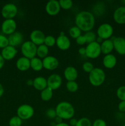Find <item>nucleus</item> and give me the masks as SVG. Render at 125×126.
Returning a JSON list of instances; mask_svg holds the SVG:
<instances>
[{"label":"nucleus","instance_id":"f257e3e1","mask_svg":"<svg viewBox=\"0 0 125 126\" xmlns=\"http://www.w3.org/2000/svg\"><path fill=\"white\" fill-rule=\"evenodd\" d=\"M75 23L82 32H88L91 31L94 28L95 18L91 12L89 11H82L76 15Z\"/></svg>","mask_w":125,"mask_h":126},{"label":"nucleus","instance_id":"f03ea898","mask_svg":"<svg viewBox=\"0 0 125 126\" xmlns=\"http://www.w3.org/2000/svg\"><path fill=\"white\" fill-rule=\"evenodd\" d=\"M57 116L62 119H71L75 113L74 107L67 102H61L57 105L55 108Z\"/></svg>","mask_w":125,"mask_h":126},{"label":"nucleus","instance_id":"7ed1b4c3","mask_svg":"<svg viewBox=\"0 0 125 126\" xmlns=\"http://www.w3.org/2000/svg\"><path fill=\"white\" fill-rule=\"evenodd\" d=\"M105 74L104 70L100 68H94L89 73V81L91 84L95 87L100 86L104 83Z\"/></svg>","mask_w":125,"mask_h":126},{"label":"nucleus","instance_id":"20e7f679","mask_svg":"<svg viewBox=\"0 0 125 126\" xmlns=\"http://www.w3.org/2000/svg\"><path fill=\"white\" fill-rule=\"evenodd\" d=\"M38 46L31 41L24 42L21 46V52L23 57L31 59L36 56Z\"/></svg>","mask_w":125,"mask_h":126},{"label":"nucleus","instance_id":"39448f33","mask_svg":"<svg viewBox=\"0 0 125 126\" xmlns=\"http://www.w3.org/2000/svg\"><path fill=\"white\" fill-rule=\"evenodd\" d=\"M17 116L19 117L22 120H28L34 115V108L29 105H22L17 108Z\"/></svg>","mask_w":125,"mask_h":126},{"label":"nucleus","instance_id":"423d86ee","mask_svg":"<svg viewBox=\"0 0 125 126\" xmlns=\"http://www.w3.org/2000/svg\"><path fill=\"white\" fill-rule=\"evenodd\" d=\"M86 55L89 59H96L101 54L100 44L96 41L89 43L86 47Z\"/></svg>","mask_w":125,"mask_h":126},{"label":"nucleus","instance_id":"0eeeda50","mask_svg":"<svg viewBox=\"0 0 125 126\" xmlns=\"http://www.w3.org/2000/svg\"><path fill=\"white\" fill-rule=\"evenodd\" d=\"M113 33V28L112 26L107 23H104L100 25L97 30L98 37L102 39H109Z\"/></svg>","mask_w":125,"mask_h":126},{"label":"nucleus","instance_id":"6e6552de","mask_svg":"<svg viewBox=\"0 0 125 126\" xmlns=\"http://www.w3.org/2000/svg\"><path fill=\"white\" fill-rule=\"evenodd\" d=\"M18 9L13 3L6 4L1 9V15L5 19H13L17 14Z\"/></svg>","mask_w":125,"mask_h":126},{"label":"nucleus","instance_id":"1a4fd4ad","mask_svg":"<svg viewBox=\"0 0 125 126\" xmlns=\"http://www.w3.org/2000/svg\"><path fill=\"white\" fill-rule=\"evenodd\" d=\"M17 23L13 19H6L1 25V30L6 34L11 35L15 32Z\"/></svg>","mask_w":125,"mask_h":126},{"label":"nucleus","instance_id":"9d476101","mask_svg":"<svg viewBox=\"0 0 125 126\" xmlns=\"http://www.w3.org/2000/svg\"><path fill=\"white\" fill-rule=\"evenodd\" d=\"M60 9L61 7L59 1L56 0H50L47 2L45 6V11L49 16H56L60 12Z\"/></svg>","mask_w":125,"mask_h":126},{"label":"nucleus","instance_id":"9b49d317","mask_svg":"<svg viewBox=\"0 0 125 126\" xmlns=\"http://www.w3.org/2000/svg\"><path fill=\"white\" fill-rule=\"evenodd\" d=\"M47 81V87L51 89L53 91L60 88L62 84V78L58 74H53L50 75L48 78Z\"/></svg>","mask_w":125,"mask_h":126},{"label":"nucleus","instance_id":"f8f14e48","mask_svg":"<svg viewBox=\"0 0 125 126\" xmlns=\"http://www.w3.org/2000/svg\"><path fill=\"white\" fill-rule=\"evenodd\" d=\"M43 67L47 70H55L59 65V61L55 57L48 55L42 60Z\"/></svg>","mask_w":125,"mask_h":126},{"label":"nucleus","instance_id":"ddd939ff","mask_svg":"<svg viewBox=\"0 0 125 126\" xmlns=\"http://www.w3.org/2000/svg\"><path fill=\"white\" fill-rule=\"evenodd\" d=\"M45 36L42 31L35 30L30 34V41L37 46L44 44Z\"/></svg>","mask_w":125,"mask_h":126},{"label":"nucleus","instance_id":"4468645a","mask_svg":"<svg viewBox=\"0 0 125 126\" xmlns=\"http://www.w3.org/2000/svg\"><path fill=\"white\" fill-rule=\"evenodd\" d=\"M9 45L14 47L19 46L23 43V35L19 32H15L9 36L8 38Z\"/></svg>","mask_w":125,"mask_h":126},{"label":"nucleus","instance_id":"2eb2a0df","mask_svg":"<svg viewBox=\"0 0 125 126\" xmlns=\"http://www.w3.org/2000/svg\"><path fill=\"white\" fill-rule=\"evenodd\" d=\"M56 44L61 50H66L71 46V41L65 34H60L56 39Z\"/></svg>","mask_w":125,"mask_h":126},{"label":"nucleus","instance_id":"dca6fc26","mask_svg":"<svg viewBox=\"0 0 125 126\" xmlns=\"http://www.w3.org/2000/svg\"><path fill=\"white\" fill-rule=\"evenodd\" d=\"M114 49L120 55H125V38L123 37H117L113 39Z\"/></svg>","mask_w":125,"mask_h":126},{"label":"nucleus","instance_id":"f3484780","mask_svg":"<svg viewBox=\"0 0 125 126\" xmlns=\"http://www.w3.org/2000/svg\"><path fill=\"white\" fill-rule=\"evenodd\" d=\"M17 52L15 47L9 45L2 49L1 54L4 60H11L16 56Z\"/></svg>","mask_w":125,"mask_h":126},{"label":"nucleus","instance_id":"a211bd4d","mask_svg":"<svg viewBox=\"0 0 125 126\" xmlns=\"http://www.w3.org/2000/svg\"><path fill=\"white\" fill-rule=\"evenodd\" d=\"M113 19L118 24H125V6H121L115 9L113 13Z\"/></svg>","mask_w":125,"mask_h":126},{"label":"nucleus","instance_id":"6ab92c4d","mask_svg":"<svg viewBox=\"0 0 125 126\" xmlns=\"http://www.w3.org/2000/svg\"><path fill=\"white\" fill-rule=\"evenodd\" d=\"M64 76L67 81H75L78 77V71L74 66H67L64 71Z\"/></svg>","mask_w":125,"mask_h":126},{"label":"nucleus","instance_id":"aec40b11","mask_svg":"<svg viewBox=\"0 0 125 126\" xmlns=\"http://www.w3.org/2000/svg\"><path fill=\"white\" fill-rule=\"evenodd\" d=\"M16 66L17 69L21 71H25L31 68L30 59L25 57H20L16 62Z\"/></svg>","mask_w":125,"mask_h":126},{"label":"nucleus","instance_id":"412c9836","mask_svg":"<svg viewBox=\"0 0 125 126\" xmlns=\"http://www.w3.org/2000/svg\"><path fill=\"white\" fill-rule=\"evenodd\" d=\"M102 62L103 65L106 68L112 69L115 66L117 62V60L115 55L110 54L104 56Z\"/></svg>","mask_w":125,"mask_h":126},{"label":"nucleus","instance_id":"4be33fe9","mask_svg":"<svg viewBox=\"0 0 125 126\" xmlns=\"http://www.w3.org/2000/svg\"><path fill=\"white\" fill-rule=\"evenodd\" d=\"M33 87L38 91H42L47 87V79L42 76H38L33 80Z\"/></svg>","mask_w":125,"mask_h":126},{"label":"nucleus","instance_id":"5701e85b","mask_svg":"<svg viewBox=\"0 0 125 126\" xmlns=\"http://www.w3.org/2000/svg\"><path fill=\"white\" fill-rule=\"evenodd\" d=\"M100 49L101 53L105 55L110 54L114 49L113 41L112 39H106L103 41L102 43L100 44Z\"/></svg>","mask_w":125,"mask_h":126},{"label":"nucleus","instance_id":"b1692460","mask_svg":"<svg viewBox=\"0 0 125 126\" xmlns=\"http://www.w3.org/2000/svg\"><path fill=\"white\" fill-rule=\"evenodd\" d=\"M30 65L31 68L33 69L34 71H39L42 70L43 68V63L42 60L39 58L35 57L33 58L30 60Z\"/></svg>","mask_w":125,"mask_h":126},{"label":"nucleus","instance_id":"393cba45","mask_svg":"<svg viewBox=\"0 0 125 126\" xmlns=\"http://www.w3.org/2000/svg\"><path fill=\"white\" fill-rule=\"evenodd\" d=\"M49 54V47L45 44H42V45L38 46L37 48V53L36 55L39 59H43L45 58L48 56Z\"/></svg>","mask_w":125,"mask_h":126},{"label":"nucleus","instance_id":"a878e982","mask_svg":"<svg viewBox=\"0 0 125 126\" xmlns=\"http://www.w3.org/2000/svg\"><path fill=\"white\" fill-rule=\"evenodd\" d=\"M53 97V91L49 87H47L45 89L41 91L40 93V98L43 101L48 102Z\"/></svg>","mask_w":125,"mask_h":126},{"label":"nucleus","instance_id":"bb28decb","mask_svg":"<svg viewBox=\"0 0 125 126\" xmlns=\"http://www.w3.org/2000/svg\"><path fill=\"white\" fill-rule=\"evenodd\" d=\"M85 37L87 40V44H89V43H93V42L96 41L97 39V36L94 32H92V31H89V32H86L85 34H84Z\"/></svg>","mask_w":125,"mask_h":126},{"label":"nucleus","instance_id":"cd10ccee","mask_svg":"<svg viewBox=\"0 0 125 126\" xmlns=\"http://www.w3.org/2000/svg\"><path fill=\"white\" fill-rule=\"evenodd\" d=\"M69 33L70 36H71L72 38H74V39H77L78 37H79L80 36L82 35V31H81L80 29L78 28L77 26H74V27H71V28H70Z\"/></svg>","mask_w":125,"mask_h":126},{"label":"nucleus","instance_id":"c85d7f7f","mask_svg":"<svg viewBox=\"0 0 125 126\" xmlns=\"http://www.w3.org/2000/svg\"><path fill=\"white\" fill-rule=\"evenodd\" d=\"M66 89L71 92H75L78 90V86L75 81H67L66 83Z\"/></svg>","mask_w":125,"mask_h":126},{"label":"nucleus","instance_id":"c756f323","mask_svg":"<svg viewBox=\"0 0 125 126\" xmlns=\"http://www.w3.org/2000/svg\"><path fill=\"white\" fill-rule=\"evenodd\" d=\"M61 8L64 10H67L71 9L73 6V2L71 0H60L59 1Z\"/></svg>","mask_w":125,"mask_h":126},{"label":"nucleus","instance_id":"7c9ffc66","mask_svg":"<svg viewBox=\"0 0 125 126\" xmlns=\"http://www.w3.org/2000/svg\"><path fill=\"white\" fill-rule=\"evenodd\" d=\"M44 44L47 46L48 47L53 46L55 44H56V39L55 38V37L51 35L47 36L45 38Z\"/></svg>","mask_w":125,"mask_h":126},{"label":"nucleus","instance_id":"2f4dec72","mask_svg":"<svg viewBox=\"0 0 125 126\" xmlns=\"http://www.w3.org/2000/svg\"><path fill=\"white\" fill-rule=\"evenodd\" d=\"M22 124V119L18 116H13L11 118L9 122V126H21Z\"/></svg>","mask_w":125,"mask_h":126},{"label":"nucleus","instance_id":"473e14b6","mask_svg":"<svg viewBox=\"0 0 125 126\" xmlns=\"http://www.w3.org/2000/svg\"><path fill=\"white\" fill-rule=\"evenodd\" d=\"M116 96L121 101L125 100V86H121L118 89Z\"/></svg>","mask_w":125,"mask_h":126},{"label":"nucleus","instance_id":"72a5a7b5","mask_svg":"<svg viewBox=\"0 0 125 126\" xmlns=\"http://www.w3.org/2000/svg\"><path fill=\"white\" fill-rule=\"evenodd\" d=\"M91 122L88 118H82L78 119L75 126H91Z\"/></svg>","mask_w":125,"mask_h":126},{"label":"nucleus","instance_id":"f704fd0d","mask_svg":"<svg viewBox=\"0 0 125 126\" xmlns=\"http://www.w3.org/2000/svg\"><path fill=\"white\" fill-rule=\"evenodd\" d=\"M82 68L86 73H89L94 69V66L90 62H86L83 63V65H82Z\"/></svg>","mask_w":125,"mask_h":126},{"label":"nucleus","instance_id":"c9c22d12","mask_svg":"<svg viewBox=\"0 0 125 126\" xmlns=\"http://www.w3.org/2000/svg\"><path fill=\"white\" fill-rule=\"evenodd\" d=\"M9 46L8 38L4 35L0 34V48L4 49Z\"/></svg>","mask_w":125,"mask_h":126},{"label":"nucleus","instance_id":"e433bc0d","mask_svg":"<svg viewBox=\"0 0 125 126\" xmlns=\"http://www.w3.org/2000/svg\"><path fill=\"white\" fill-rule=\"evenodd\" d=\"M45 114L49 119H55V118L57 116L56 111H55V110L53 109V108H49V110H47L46 111Z\"/></svg>","mask_w":125,"mask_h":126},{"label":"nucleus","instance_id":"4c0bfd02","mask_svg":"<svg viewBox=\"0 0 125 126\" xmlns=\"http://www.w3.org/2000/svg\"><path fill=\"white\" fill-rule=\"evenodd\" d=\"M76 39V43H77V44L80 46L84 45L87 43V40H86V38L85 37L84 35H81L79 37L77 38Z\"/></svg>","mask_w":125,"mask_h":126},{"label":"nucleus","instance_id":"58836bf2","mask_svg":"<svg viewBox=\"0 0 125 126\" xmlns=\"http://www.w3.org/2000/svg\"><path fill=\"white\" fill-rule=\"evenodd\" d=\"M93 126H107V124L104 120L102 119H98L93 123Z\"/></svg>","mask_w":125,"mask_h":126},{"label":"nucleus","instance_id":"ea45409f","mask_svg":"<svg viewBox=\"0 0 125 126\" xmlns=\"http://www.w3.org/2000/svg\"><path fill=\"white\" fill-rule=\"evenodd\" d=\"M118 110L121 113L125 112V100L121 101L118 105Z\"/></svg>","mask_w":125,"mask_h":126},{"label":"nucleus","instance_id":"a19ab883","mask_svg":"<svg viewBox=\"0 0 125 126\" xmlns=\"http://www.w3.org/2000/svg\"><path fill=\"white\" fill-rule=\"evenodd\" d=\"M78 53L82 56H84L86 55V48L85 47H80L78 50Z\"/></svg>","mask_w":125,"mask_h":126},{"label":"nucleus","instance_id":"79ce46f5","mask_svg":"<svg viewBox=\"0 0 125 126\" xmlns=\"http://www.w3.org/2000/svg\"><path fill=\"white\" fill-rule=\"evenodd\" d=\"M77 121H78V120L75 118H72V119H70V125L72 126H75L77 123Z\"/></svg>","mask_w":125,"mask_h":126},{"label":"nucleus","instance_id":"37998d69","mask_svg":"<svg viewBox=\"0 0 125 126\" xmlns=\"http://www.w3.org/2000/svg\"><path fill=\"white\" fill-rule=\"evenodd\" d=\"M4 63H5L4 59H3V57H2L1 54H0V70H1V69L4 66Z\"/></svg>","mask_w":125,"mask_h":126},{"label":"nucleus","instance_id":"c03bdc74","mask_svg":"<svg viewBox=\"0 0 125 126\" xmlns=\"http://www.w3.org/2000/svg\"><path fill=\"white\" fill-rule=\"evenodd\" d=\"M62 119H61V118H60V117L56 116V118H55V123H56V124H60V123H62Z\"/></svg>","mask_w":125,"mask_h":126},{"label":"nucleus","instance_id":"a18cd8bd","mask_svg":"<svg viewBox=\"0 0 125 126\" xmlns=\"http://www.w3.org/2000/svg\"><path fill=\"white\" fill-rule=\"evenodd\" d=\"M4 92V90L3 86H2L1 84H0V97L3 95Z\"/></svg>","mask_w":125,"mask_h":126},{"label":"nucleus","instance_id":"49530a36","mask_svg":"<svg viewBox=\"0 0 125 126\" xmlns=\"http://www.w3.org/2000/svg\"><path fill=\"white\" fill-rule=\"evenodd\" d=\"M55 126H70L69 125V124H67V123H60V124H56Z\"/></svg>","mask_w":125,"mask_h":126},{"label":"nucleus","instance_id":"de8ad7c7","mask_svg":"<svg viewBox=\"0 0 125 126\" xmlns=\"http://www.w3.org/2000/svg\"><path fill=\"white\" fill-rule=\"evenodd\" d=\"M27 84L29 85V86H33V80H28V82H27Z\"/></svg>","mask_w":125,"mask_h":126},{"label":"nucleus","instance_id":"09e8293b","mask_svg":"<svg viewBox=\"0 0 125 126\" xmlns=\"http://www.w3.org/2000/svg\"><path fill=\"white\" fill-rule=\"evenodd\" d=\"M122 2H123V3H124V4H125V1H122Z\"/></svg>","mask_w":125,"mask_h":126},{"label":"nucleus","instance_id":"8fccbe9b","mask_svg":"<svg viewBox=\"0 0 125 126\" xmlns=\"http://www.w3.org/2000/svg\"><path fill=\"white\" fill-rule=\"evenodd\" d=\"M123 126H125V125H123Z\"/></svg>","mask_w":125,"mask_h":126}]
</instances>
